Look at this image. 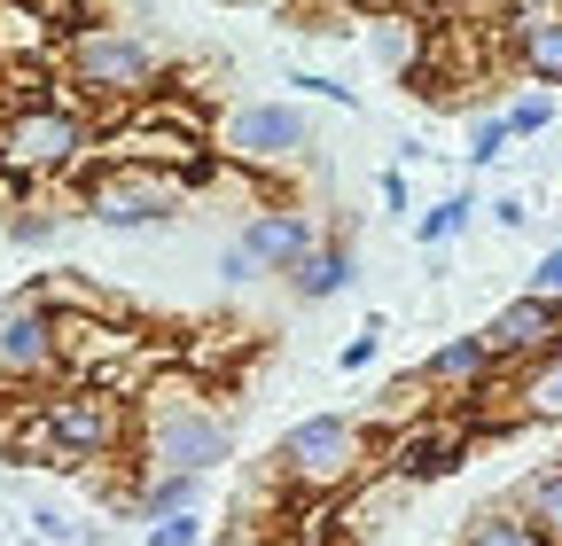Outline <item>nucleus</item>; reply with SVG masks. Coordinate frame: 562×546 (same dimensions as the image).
I'll return each mask as SVG.
<instances>
[{
	"label": "nucleus",
	"mask_w": 562,
	"mask_h": 546,
	"mask_svg": "<svg viewBox=\"0 0 562 546\" xmlns=\"http://www.w3.org/2000/svg\"><path fill=\"white\" fill-rule=\"evenodd\" d=\"M195 492H203V476H180V468H133V492H125V508H133L140 523H157V515L195 508Z\"/></svg>",
	"instance_id": "f3484780"
},
{
	"label": "nucleus",
	"mask_w": 562,
	"mask_h": 546,
	"mask_svg": "<svg viewBox=\"0 0 562 546\" xmlns=\"http://www.w3.org/2000/svg\"><path fill=\"white\" fill-rule=\"evenodd\" d=\"M469 219H476V195H469V187H453V195H438L430 212L414 219V242H422V250H446V242H461V235H469Z\"/></svg>",
	"instance_id": "412c9836"
},
{
	"label": "nucleus",
	"mask_w": 562,
	"mask_h": 546,
	"mask_svg": "<svg viewBox=\"0 0 562 546\" xmlns=\"http://www.w3.org/2000/svg\"><path fill=\"white\" fill-rule=\"evenodd\" d=\"M32 531H40L47 546H94V531H79L70 515H55V508H32Z\"/></svg>",
	"instance_id": "bb28decb"
},
{
	"label": "nucleus",
	"mask_w": 562,
	"mask_h": 546,
	"mask_svg": "<svg viewBox=\"0 0 562 546\" xmlns=\"http://www.w3.org/2000/svg\"><path fill=\"white\" fill-rule=\"evenodd\" d=\"M55 235H63V219L47 212L40 195H32V203H16V212H9V242H16V250H47Z\"/></svg>",
	"instance_id": "5701e85b"
},
{
	"label": "nucleus",
	"mask_w": 562,
	"mask_h": 546,
	"mask_svg": "<svg viewBox=\"0 0 562 546\" xmlns=\"http://www.w3.org/2000/svg\"><path fill=\"white\" fill-rule=\"evenodd\" d=\"M484 212H492V227H501V235H524V227H531V203H524V195H492Z\"/></svg>",
	"instance_id": "c85d7f7f"
},
{
	"label": "nucleus",
	"mask_w": 562,
	"mask_h": 546,
	"mask_svg": "<svg viewBox=\"0 0 562 546\" xmlns=\"http://www.w3.org/2000/svg\"><path fill=\"white\" fill-rule=\"evenodd\" d=\"M63 24L40 0H0V71H55Z\"/></svg>",
	"instance_id": "ddd939ff"
},
{
	"label": "nucleus",
	"mask_w": 562,
	"mask_h": 546,
	"mask_svg": "<svg viewBox=\"0 0 562 546\" xmlns=\"http://www.w3.org/2000/svg\"><path fill=\"white\" fill-rule=\"evenodd\" d=\"M501 117H508V133H516V141H539V133L554 125V94H547V87H531V94H516Z\"/></svg>",
	"instance_id": "b1692460"
},
{
	"label": "nucleus",
	"mask_w": 562,
	"mask_h": 546,
	"mask_svg": "<svg viewBox=\"0 0 562 546\" xmlns=\"http://www.w3.org/2000/svg\"><path fill=\"white\" fill-rule=\"evenodd\" d=\"M484 344L501 367H524V360H547L562 352V297H539V289H516L501 312L484 320Z\"/></svg>",
	"instance_id": "1a4fd4ad"
},
{
	"label": "nucleus",
	"mask_w": 562,
	"mask_h": 546,
	"mask_svg": "<svg viewBox=\"0 0 562 546\" xmlns=\"http://www.w3.org/2000/svg\"><path fill=\"white\" fill-rule=\"evenodd\" d=\"M375 352H383V312H375L360 335H351L344 352H336V367H344V375H360V367H375Z\"/></svg>",
	"instance_id": "393cba45"
},
{
	"label": "nucleus",
	"mask_w": 562,
	"mask_h": 546,
	"mask_svg": "<svg viewBox=\"0 0 562 546\" xmlns=\"http://www.w3.org/2000/svg\"><path fill=\"white\" fill-rule=\"evenodd\" d=\"M422 375H430V390L446 398V406H469L492 375H501V360H492V344H484V328H469V335H446V344L422 360Z\"/></svg>",
	"instance_id": "f8f14e48"
},
{
	"label": "nucleus",
	"mask_w": 562,
	"mask_h": 546,
	"mask_svg": "<svg viewBox=\"0 0 562 546\" xmlns=\"http://www.w3.org/2000/svg\"><path fill=\"white\" fill-rule=\"evenodd\" d=\"M313 242H321V219L305 212V203H258V212L235 227V250L258 265V282L266 273H290Z\"/></svg>",
	"instance_id": "9d476101"
},
{
	"label": "nucleus",
	"mask_w": 562,
	"mask_h": 546,
	"mask_svg": "<svg viewBox=\"0 0 562 546\" xmlns=\"http://www.w3.org/2000/svg\"><path fill=\"white\" fill-rule=\"evenodd\" d=\"M508 500H516V508L547 531V546H562V460H539V468L524 476V485H516Z\"/></svg>",
	"instance_id": "aec40b11"
},
{
	"label": "nucleus",
	"mask_w": 562,
	"mask_h": 546,
	"mask_svg": "<svg viewBox=\"0 0 562 546\" xmlns=\"http://www.w3.org/2000/svg\"><path fill=\"white\" fill-rule=\"evenodd\" d=\"M220 546H250V538H243V531H227V538H220Z\"/></svg>",
	"instance_id": "2f4dec72"
},
{
	"label": "nucleus",
	"mask_w": 562,
	"mask_h": 546,
	"mask_svg": "<svg viewBox=\"0 0 562 546\" xmlns=\"http://www.w3.org/2000/svg\"><path fill=\"white\" fill-rule=\"evenodd\" d=\"M368 47H375V62H383V71L391 79H422V47H430V39H422V24L414 16H375V32H368Z\"/></svg>",
	"instance_id": "6ab92c4d"
},
{
	"label": "nucleus",
	"mask_w": 562,
	"mask_h": 546,
	"mask_svg": "<svg viewBox=\"0 0 562 546\" xmlns=\"http://www.w3.org/2000/svg\"><path fill=\"white\" fill-rule=\"evenodd\" d=\"M375 187H383V212H406V203H414V195H406V172H398V164H391V172H383Z\"/></svg>",
	"instance_id": "7c9ffc66"
},
{
	"label": "nucleus",
	"mask_w": 562,
	"mask_h": 546,
	"mask_svg": "<svg viewBox=\"0 0 562 546\" xmlns=\"http://www.w3.org/2000/svg\"><path fill=\"white\" fill-rule=\"evenodd\" d=\"M531 289H539V297H562V242H554V250L531 265Z\"/></svg>",
	"instance_id": "c756f323"
},
{
	"label": "nucleus",
	"mask_w": 562,
	"mask_h": 546,
	"mask_svg": "<svg viewBox=\"0 0 562 546\" xmlns=\"http://www.w3.org/2000/svg\"><path fill=\"white\" fill-rule=\"evenodd\" d=\"M508 55L531 87H562V0H516L508 9Z\"/></svg>",
	"instance_id": "9b49d317"
},
{
	"label": "nucleus",
	"mask_w": 562,
	"mask_h": 546,
	"mask_svg": "<svg viewBox=\"0 0 562 546\" xmlns=\"http://www.w3.org/2000/svg\"><path fill=\"white\" fill-rule=\"evenodd\" d=\"M290 87H297V94H313V102H336V110H360V94L336 87L328 71H290Z\"/></svg>",
	"instance_id": "cd10ccee"
},
{
	"label": "nucleus",
	"mask_w": 562,
	"mask_h": 546,
	"mask_svg": "<svg viewBox=\"0 0 562 546\" xmlns=\"http://www.w3.org/2000/svg\"><path fill=\"white\" fill-rule=\"evenodd\" d=\"M87 164H94V117H87V102L63 79L47 94H32V102L0 110V180H9L16 195L70 187Z\"/></svg>",
	"instance_id": "f03ea898"
},
{
	"label": "nucleus",
	"mask_w": 562,
	"mask_h": 546,
	"mask_svg": "<svg viewBox=\"0 0 562 546\" xmlns=\"http://www.w3.org/2000/svg\"><path fill=\"white\" fill-rule=\"evenodd\" d=\"M149 546H203V523H195V508H180V515H157V523H149Z\"/></svg>",
	"instance_id": "a878e982"
},
{
	"label": "nucleus",
	"mask_w": 562,
	"mask_h": 546,
	"mask_svg": "<svg viewBox=\"0 0 562 546\" xmlns=\"http://www.w3.org/2000/svg\"><path fill=\"white\" fill-rule=\"evenodd\" d=\"M461 546H547V531H539L516 500H484V508H469Z\"/></svg>",
	"instance_id": "a211bd4d"
},
{
	"label": "nucleus",
	"mask_w": 562,
	"mask_h": 546,
	"mask_svg": "<svg viewBox=\"0 0 562 546\" xmlns=\"http://www.w3.org/2000/svg\"><path fill=\"white\" fill-rule=\"evenodd\" d=\"M508 149H516L508 117H501V110H476V117H469V149H461V157H469V164H501Z\"/></svg>",
	"instance_id": "4be33fe9"
},
{
	"label": "nucleus",
	"mask_w": 562,
	"mask_h": 546,
	"mask_svg": "<svg viewBox=\"0 0 562 546\" xmlns=\"http://www.w3.org/2000/svg\"><path fill=\"white\" fill-rule=\"evenodd\" d=\"M55 79L87 102L94 125H110V117H125L133 102H149V94L172 79V55H165L157 32H140V24H125V16H94V24H79V32H63Z\"/></svg>",
	"instance_id": "f257e3e1"
},
{
	"label": "nucleus",
	"mask_w": 562,
	"mask_h": 546,
	"mask_svg": "<svg viewBox=\"0 0 562 546\" xmlns=\"http://www.w3.org/2000/svg\"><path fill=\"white\" fill-rule=\"evenodd\" d=\"M375 460H383V437L368 430V414H305L281 430L266 476L290 500H351L375 476Z\"/></svg>",
	"instance_id": "7ed1b4c3"
},
{
	"label": "nucleus",
	"mask_w": 562,
	"mask_h": 546,
	"mask_svg": "<svg viewBox=\"0 0 562 546\" xmlns=\"http://www.w3.org/2000/svg\"><path fill=\"white\" fill-rule=\"evenodd\" d=\"M40 430H47L63 476H87L94 460L133 453V406L94 383H55V390H40Z\"/></svg>",
	"instance_id": "39448f33"
},
{
	"label": "nucleus",
	"mask_w": 562,
	"mask_h": 546,
	"mask_svg": "<svg viewBox=\"0 0 562 546\" xmlns=\"http://www.w3.org/2000/svg\"><path fill=\"white\" fill-rule=\"evenodd\" d=\"M281 282H290V297H297V305H336L351 282H360V250H351L344 235H321L290 273H281Z\"/></svg>",
	"instance_id": "4468645a"
},
{
	"label": "nucleus",
	"mask_w": 562,
	"mask_h": 546,
	"mask_svg": "<svg viewBox=\"0 0 562 546\" xmlns=\"http://www.w3.org/2000/svg\"><path fill=\"white\" fill-rule=\"evenodd\" d=\"M469 453H476V422L461 406H438V414H422L414 430L383 437V476L391 485H438V476H453Z\"/></svg>",
	"instance_id": "6e6552de"
},
{
	"label": "nucleus",
	"mask_w": 562,
	"mask_h": 546,
	"mask_svg": "<svg viewBox=\"0 0 562 546\" xmlns=\"http://www.w3.org/2000/svg\"><path fill=\"white\" fill-rule=\"evenodd\" d=\"M63 383V352H55V312L16 289L0 305V398H40Z\"/></svg>",
	"instance_id": "0eeeda50"
},
{
	"label": "nucleus",
	"mask_w": 562,
	"mask_h": 546,
	"mask_svg": "<svg viewBox=\"0 0 562 546\" xmlns=\"http://www.w3.org/2000/svg\"><path fill=\"white\" fill-rule=\"evenodd\" d=\"M438 390H430V375H422V367H406V375H391L383 390H375V406H368V430L375 437H398V430H414L422 414H438Z\"/></svg>",
	"instance_id": "dca6fc26"
},
{
	"label": "nucleus",
	"mask_w": 562,
	"mask_h": 546,
	"mask_svg": "<svg viewBox=\"0 0 562 546\" xmlns=\"http://www.w3.org/2000/svg\"><path fill=\"white\" fill-rule=\"evenodd\" d=\"M70 203H79V219H94L110 235H157L195 212V180L149 172V164H87L70 180Z\"/></svg>",
	"instance_id": "20e7f679"
},
{
	"label": "nucleus",
	"mask_w": 562,
	"mask_h": 546,
	"mask_svg": "<svg viewBox=\"0 0 562 546\" xmlns=\"http://www.w3.org/2000/svg\"><path fill=\"white\" fill-rule=\"evenodd\" d=\"M508 422H516V430H531V422H562V352L508 367Z\"/></svg>",
	"instance_id": "2eb2a0df"
},
{
	"label": "nucleus",
	"mask_w": 562,
	"mask_h": 546,
	"mask_svg": "<svg viewBox=\"0 0 562 546\" xmlns=\"http://www.w3.org/2000/svg\"><path fill=\"white\" fill-rule=\"evenodd\" d=\"M211 149L258 180H281L313 157V117L297 102H227L220 125H211Z\"/></svg>",
	"instance_id": "423d86ee"
}]
</instances>
